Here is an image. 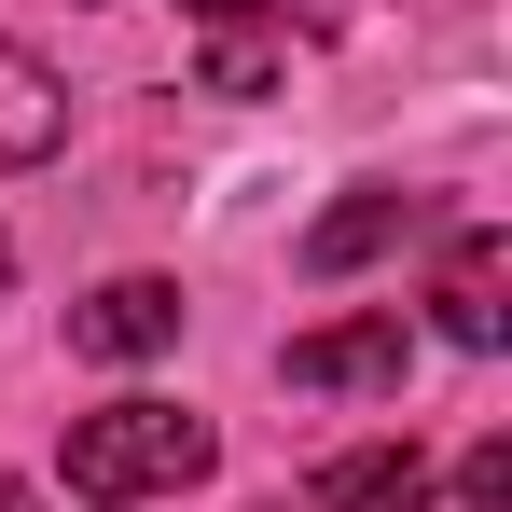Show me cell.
I'll return each instance as SVG.
<instances>
[{
    "mask_svg": "<svg viewBox=\"0 0 512 512\" xmlns=\"http://www.w3.org/2000/svg\"><path fill=\"white\" fill-rule=\"evenodd\" d=\"M457 512H512V443H499V429L457 457Z\"/></svg>",
    "mask_w": 512,
    "mask_h": 512,
    "instance_id": "cell-9",
    "label": "cell"
},
{
    "mask_svg": "<svg viewBox=\"0 0 512 512\" xmlns=\"http://www.w3.org/2000/svg\"><path fill=\"white\" fill-rule=\"evenodd\" d=\"M263 84H291V70H277V42L222 14V42H208V97H263Z\"/></svg>",
    "mask_w": 512,
    "mask_h": 512,
    "instance_id": "cell-8",
    "label": "cell"
},
{
    "mask_svg": "<svg viewBox=\"0 0 512 512\" xmlns=\"http://www.w3.org/2000/svg\"><path fill=\"white\" fill-rule=\"evenodd\" d=\"M319 512H429V457L416 443H360L319 471Z\"/></svg>",
    "mask_w": 512,
    "mask_h": 512,
    "instance_id": "cell-7",
    "label": "cell"
},
{
    "mask_svg": "<svg viewBox=\"0 0 512 512\" xmlns=\"http://www.w3.org/2000/svg\"><path fill=\"white\" fill-rule=\"evenodd\" d=\"M70 139V84L28 56V42H0V167H42Z\"/></svg>",
    "mask_w": 512,
    "mask_h": 512,
    "instance_id": "cell-5",
    "label": "cell"
},
{
    "mask_svg": "<svg viewBox=\"0 0 512 512\" xmlns=\"http://www.w3.org/2000/svg\"><path fill=\"white\" fill-rule=\"evenodd\" d=\"M208 457H222V429L194 416V402H97L70 416V499L84 512H125V499H180V485H208Z\"/></svg>",
    "mask_w": 512,
    "mask_h": 512,
    "instance_id": "cell-1",
    "label": "cell"
},
{
    "mask_svg": "<svg viewBox=\"0 0 512 512\" xmlns=\"http://www.w3.org/2000/svg\"><path fill=\"white\" fill-rule=\"evenodd\" d=\"M0 277H14V236H0Z\"/></svg>",
    "mask_w": 512,
    "mask_h": 512,
    "instance_id": "cell-11",
    "label": "cell"
},
{
    "mask_svg": "<svg viewBox=\"0 0 512 512\" xmlns=\"http://www.w3.org/2000/svg\"><path fill=\"white\" fill-rule=\"evenodd\" d=\"M0 512H14V485H0Z\"/></svg>",
    "mask_w": 512,
    "mask_h": 512,
    "instance_id": "cell-12",
    "label": "cell"
},
{
    "mask_svg": "<svg viewBox=\"0 0 512 512\" xmlns=\"http://www.w3.org/2000/svg\"><path fill=\"white\" fill-rule=\"evenodd\" d=\"M429 194H346V208H319L305 222V277H346V263H374L388 236H416Z\"/></svg>",
    "mask_w": 512,
    "mask_h": 512,
    "instance_id": "cell-6",
    "label": "cell"
},
{
    "mask_svg": "<svg viewBox=\"0 0 512 512\" xmlns=\"http://www.w3.org/2000/svg\"><path fill=\"white\" fill-rule=\"evenodd\" d=\"M14 512H28V499H14Z\"/></svg>",
    "mask_w": 512,
    "mask_h": 512,
    "instance_id": "cell-13",
    "label": "cell"
},
{
    "mask_svg": "<svg viewBox=\"0 0 512 512\" xmlns=\"http://www.w3.org/2000/svg\"><path fill=\"white\" fill-rule=\"evenodd\" d=\"M180 14H250V0H180Z\"/></svg>",
    "mask_w": 512,
    "mask_h": 512,
    "instance_id": "cell-10",
    "label": "cell"
},
{
    "mask_svg": "<svg viewBox=\"0 0 512 512\" xmlns=\"http://www.w3.org/2000/svg\"><path fill=\"white\" fill-rule=\"evenodd\" d=\"M70 346H84V360H153V346H180V277H111V291H84V305H70Z\"/></svg>",
    "mask_w": 512,
    "mask_h": 512,
    "instance_id": "cell-2",
    "label": "cell"
},
{
    "mask_svg": "<svg viewBox=\"0 0 512 512\" xmlns=\"http://www.w3.org/2000/svg\"><path fill=\"white\" fill-rule=\"evenodd\" d=\"M416 333L402 319H333V333H291V388H402Z\"/></svg>",
    "mask_w": 512,
    "mask_h": 512,
    "instance_id": "cell-4",
    "label": "cell"
},
{
    "mask_svg": "<svg viewBox=\"0 0 512 512\" xmlns=\"http://www.w3.org/2000/svg\"><path fill=\"white\" fill-rule=\"evenodd\" d=\"M512 250H499V222H471V236H457V263H443V291H429V319H443V346H471V360H485V346L512 333Z\"/></svg>",
    "mask_w": 512,
    "mask_h": 512,
    "instance_id": "cell-3",
    "label": "cell"
}]
</instances>
